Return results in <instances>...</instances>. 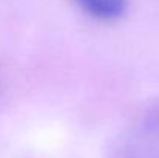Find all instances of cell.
I'll list each match as a JSON object with an SVG mask.
<instances>
[{"mask_svg":"<svg viewBox=\"0 0 159 158\" xmlns=\"http://www.w3.org/2000/svg\"><path fill=\"white\" fill-rule=\"evenodd\" d=\"M116 155L159 157V110L141 118L116 143Z\"/></svg>","mask_w":159,"mask_h":158,"instance_id":"cell-1","label":"cell"},{"mask_svg":"<svg viewBox=\"0 0 159 158\" xmlns=\"http://www.w3.org/2000/svg\"><path fill=\"white\" fill-rule=\"evenodd\" d=\"M74 3L87 16L102 22L117 20L128 9V0H74Z\"/></svg>","mask_w":159,"mask_h":158,"instance_id":"cell-2","label":"cell"}]
</instances>
